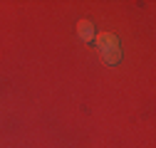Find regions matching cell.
<instances>
[{"mask_svg": "<svg viewBox=\"0 0 156 148\" xmlns=\"http://www.w3.org/2000/svg\"><path fill=\"white\" fill-rule=\"evenodd\" d=\"M97 47H99V52H102V57H104L107 64L114 67V64L122 62V45H119V40H116L114 35L102 32L99 37H97Z\"/></svg>", "mask_w": 156, "mask_h": 148, "instance_id": "obj_1", "label": "cell"}, {"mask_svg": "<svg viewBox=\"0 0 156 148\" xmlns=\"http://www.w3.org/2000/svg\"><path fill=\"white\" fill-rule=\"evenodd\" d=\"M77 32H80V37H84V40H92V22L82 20L80 25H77Z\"/></svg>", "mask_w": 156, "mask_h": 148, "instance_id": "obj_2", "label": "cell"}]
</instances>
